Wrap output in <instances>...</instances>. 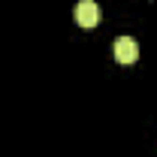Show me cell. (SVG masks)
I'll return each mask as SVG.
<instances>
[{"instance_id":"1","label":"cell","mask_w":157,"mask_h":157,"mask_svg":"<svg viewBox=\"0 0 157 157\" xmlns=\"http://www.w3.org/2000/svg\"><path fill=\"white\" fill-rule=\"evenodd\" d=\"M73 18H76L78 27H97L100 21V6L94 0H78L76 9H73Z\"/></svg>"},{"instance_id":"2","label":"cell","mask_w":157,"mask_h":157,"mask_svg":"<svg viewBox=\"0 0 157 157\" xmlns=\"http://www.w3.org/2000/svg\"><path fill=\"white\" fill-rule=\"evenodd\" d=\"M139 58V45L133 36H118L115 39V60L118 63H133Z\"/></svg>"}]
</instances>
